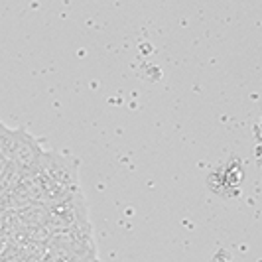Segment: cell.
<instances>
[{"mask_svg": "<svg viewBox=\"0 0 262 262\" xmlns=\"http://www.w3.org/2000/svg\"><path fill=\"white\" fill-rule=\"evenodd\" d=\"M43 148L36 136L26 128H8L0 132V154L6 162L16 164L24 173H38V164L43 156Z\"/></svg>", "mask_w": 262, "mask_h": 262, "instance_id": "obj_1", "label": "cell"}, {"mask_svg": "<svg viewBox=\"0 0 262 262\" xmlns=\"http://www.w3.org/2000/svg\"><path fill=\"white\" fill-rule=\"evenodd\" d=\"M38 173H41L48 182L63 185L67 189L77 191L81 189L79 184V160L69 154L57 152H43L38 164Z\"/></svg>", "mask_w": 262, "mask_h": 262, "instance_id": "obj_2", "label": "cell"}, {"mask_svg": "<svg viewBox=\"0 0 262 262\" xmlns=\"http://www.w3.org/2000/svg\"><path fill=\"white\" fill-rule=\"evenodd\" d=\"M0 160H2V154H0Z\"/></svg>", "mask_w": 262, "mask_h": 262, "instance_id": "obj_4", "label": "cell"}, {"mask_svg": "<svg viewBox=\"0 0 262 262\" xmlns=\"http://www.w3.org/2000/svg\"><path fill=\"white\" fill-rule=\"evenodd\" d=\"M22 227H46L50 219V207L46 203H30L16 211Z\"/></svg>", "mask_w": 262, "mask_h": 262, "instance_id": "obj_3", "label": "cell"}]
</instances>
